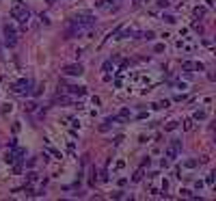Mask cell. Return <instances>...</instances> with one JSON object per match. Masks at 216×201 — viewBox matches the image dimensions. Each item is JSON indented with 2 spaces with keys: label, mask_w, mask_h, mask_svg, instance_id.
I'll list each match as a JSON object with an SVG mask.
<instances>
[{
  "label": "cell",
  "mask_w": 216,
  "mask_h": 201,
  "mask_svg": "<svg viewBox=\"0 0 216 201\" xmlns=\"http://www.w3.org/2000/svg\"><path fill=\"white\" fill-rule=\"evenodd\" d=\"M162 20H164V22H169V24H173V22H175V17L166 13V15H162Z\"/></svg>",
  "instance_id": "20"
},
{
  "label": "cell",
  "mask_w": 216,
  "mask_h": 201,
  "mask_svg": "<svg viewBox=\"0 0 216 201\" xmlns=\"http://www.w3.org/2000/svg\"><path fill=\"white\" fill-rule=\"evenodd\" d=\"M182 69H184V71H190V69H195V63H190V61H184V63H182Z\"/></svg>",
  "instance_id": "10"
},
{
  "label": "cell",
  "mask_w": 216,
  "mask_h": 201,
  "mask_svg": "<svg viewBox=\"0 0 216 201\" xmlns=\"http://www.w3.org/2000/svg\"><path fill=\"white\" fill-rule=\"evenodd\" d=\"M69 26L71 28L67 30V37H74V35H82L84 30L93 28L95 26V17L91 13H78L69 20Z\"/></svg>",
  "instance_id": "1"
},
{
  "label": "cell",
  "mask_w": 216,
  "mask_h": 201,
  "mask_svg": "<svg viewBox=\"0 0 216 201\" xmlns=\"http://www.w3.org/2000/svg\"><path fill=\"white\" fill-rule=\"evenodd\" d=\"M63 71H65L67 76H82V74H84V67L80 65V63H71V65L63 67Z\"/></svg>",
  "instance_id": "6"
},
{
  "label": "cell",
  "mask_w": 216,
  "mask_h": 201,
  "mask_svg": "<svg viewBox=\"0 0 216 201\" xmlns=\"http://www.w3.org/2000/svg\"><path fill=\"white\" fill-rule=\"evenodd\" d=\"M195 69L197 71H203V63H195Z\"/></svg>",
  "instance_id": "32"
},
{
  "label": "cell",
  "mask_w": 216,
  "mask_h": 201,
  "mask_svg": "<svg viewBox=\"0 0 216 201\" xmlns=\"http://www.w3.org/2000/svg\"><path fill=\"white\" fill-rule=\"evenodd\" d=\"M46 2H48V4H54V2H56V0H46Z\"/></svg>",
  "instance_id": "35"
},
{
  "label": "cell",
  "mask_w": 216,
  "mask_h": 201,
  "mask_svg": "<svg viewBox=\"0 0 216 201\" xmlns=\"http://www.w3.org/2000/svg\"><path fill=\"white\" fill-rule=\"evenodd\" d=\"M26 111H28V113L37 111V104H35V102H28V104H26Z\"/></svg>",
  "instance_id": "18"
},
{
  "label": "cell",
  "mask_w": 216,
  "mask_h": 201,
  "mask_svg": "<svg viewBox=\"0 0 216 201\" xmlns=\"http://www.w3.org/2000/svg\"><path fill=\"white\" fill-rule=\"evenodd\" d=\"M143 179V169H138L136 173H134V177H132V182H141Z\"/></svg>",
  "instance_id": "15"
},
{
  "label": "cell",
  "mask_w": 216,
  "mask_h": 201,
  "mask_svg": "<svg viewBox=\"0 0 216 201\" xmlns=\"http://www.w3.org/2000/svg\"><path fill=\"white\" fill-rule=\"evenodd\" d=\"M30 87H33V82L28 80V78H22V80H17L15 85H13V91L15 93H30Z\"/></svg>",
  "instance_id": "5"
},
{
  "label": "cell",
  "mask_w": 216,
  "mask_h": 201,
  "mask_svg": "<svg viewBox=\"0 0 216 201\" xmlns=\"http://www.w3.org/2000/svg\"><path fill=\"white\" fill-rule=\"evenodd\" d=\"M9 15H11L13 17V20H20L24 26L26 24H28V20H30V11H28V9H26L22 2H17V4H13V9H11V11H9Z\"/></svg>",
  "instance_id": "2"
},
{
  "label": "cell",
  "mask_w": 216,
  "mask_h": 201,
  "mask_svg": "<svg viewBox=\"0 0 216 201\" xmlns=\"http://www.w3.org/2000/svg\"><path fill=\"white\" fill-rule=\"evenodd\" d=\"M149 162H151V158H145V160H143V162H141V169H145V167H149Z\"/></svg>",
  "instance_id": "25"
},
{
  "label": "cell",
  "mask_w": 216,
  "mask_h": 201,
  "mask_svg": "<svg viewBox=\"0 0 216 201\" xmlns=\"http://www.w3.org/2000/svg\"><path fill=\"white\" fill-rule=\"evenodd\" d=\"M205 117H208V115H205L203 111H199V113H195V119H199V121H203V119H205Z\"/></svg>",
  "instance_id": "19"
},
{
  "label": "cell",
  "mask_w": 216,
  "mask_h": 201,
  "mask_svg": "<svg viewBox=\"0 0 216 201\" xmlns=\"http://www.w3.org/2000/svg\"><path fill=\"white\" fill-rule=\"evenodd\" d=\"M4 160H7V164H13V162H15V154H13V151H7V158H4Z\"/></svg>",
  "instance_id": "11"
},
{
  "label": "cell",
  "mask_w": 216,
  "mask_h": 201,
  "mask_svg": "<svg viewBox=\"0 0 216 201\" xmlns=\"http://www.w3.org/2000/svg\"><path fill=\"white\" fill-rule=\"evenodd\" d=\"M95 182H97V177H95V167H91V175H89V186H95Z\"/></svg>",
  "instance_id": "8"
},
{
  "label": "cell",
  "mask_w": 216,
  "mask_h": 201,
  "mask_svg": "<svg viewBox=\"0 0 216 201\" xmlns=\"http://www.w3.org/2000/svg\"><path fill=\"white\" fill-rule=\"evenodd\" d=\"M13 173H22V164H20V162H17L15 167H13Z\"/></svg>",
  "instance_id": "29"
},
{
  "label": "cell",
  "mask_w": 216,
  "mask_h": 201,
  "mask_svg": "<svg viewBox=\"0 0 216 201\" xmlns=\"http://www.w3.org/2000/svg\"><path fill=\"white\" fill-rule=\"evenodd\" d=\"M184 164H186V167H188V169H195V167H197V164H199V160H186Z\"/></svg>",
  "instance_id": "16"
},
{
  "label": "cell",
  "mask_w": 216,
  "mask_h": 201,
  "mask_svg": "<svg viewBox=\"0 0 216 201\" xmlns=\"http://www.w3.org/2000/svg\"><path fill=\"white\" fill-rule=\"evenodd\" d=\"M175 128H177V121H171V123H166V125H164V130H166V132H173Z\"/></svg>",
  "instance_id": "14"
},
{
  "label": "cell",
  "mask_w": 216,
  "mask_h": 201,
  "mask_svg": "<svg viewBox=\"0 0 216 201\" xmlns=\"http://www.w3.org/2000/svg\"><path fill=\"white\" fill-rule=\"evenodd\" d=\"M4 43L9 45V48H13V45L17 43V33H15V26L11 24H4Z\"/></svg>",
  "instance_id": "3"
},
{
  "label": "cell",
  "mask_w": 216,
  "mask_h": 201,
  "mask_svg": "<svg viewBox=\"0 0 216 201\" xmlns=\"http://www.w3.org/2000/svg\"><path fill=\"white\" fill-rule=\"evenodd\" d=\"M119 117H121V119H130V108H121Z\"/></svg>",
  "instance_id": "12"
},
{
  "label": "cell",
  "mask_w": 216,
  "mask_h": 201,
  "mask_svg": "<svg viewBox=\"0 0 216 201\" xmlns=\"http://www.w3.org/2000/svg\"><path fill=\"white\" fill-rule=\"evenodd\" d=\"M35 179H37V173L30 171V173H28V182H35Z\"/></svg>",
  "instance_id": "31"
},
{
  "label": "cell",
  "mask_w": 216,
  "mask_h": 201,
  "mask_svg": "<svg viewBox=\"0 0 216 201\" xmlns=\"http://www.w3.org/2000/svg\"><path fill=\"white\" fill-rule=\"evenodd\" d=\"M110 67H112V61H106L102 69H104V71H110Z\"/></svg>",
  "instance_id": "22"
},
{
  "label": "cell",
  "mask_w": 216,
  "mask_h": 201,
  "mask_svg": "<svg viewBox=\"0 0 216 201\" xmlns=\"http://www.w3.org/2000/svg\"><path fill=\"white\" fill-rule=\"evenodd\" d=\"M54 102H61V104H69V99H67V97H56Z\"/></svg>",
  "instance_id": "27"
},
{
  "label": "cell",
  "mask_w": 216,
  "mask_h": 201,
  "mask_svg": "<svg viewBox=\"0 0 216 201\" xmlns=\"http://www.w3.org/2000/svg\"><path fill=\"white\" fill-rule=\"evenodd\" d=\"M112 197H115V199H121V197H125V195H123V190H119V193H115Z\"/></svg>",
  "instance_id": "34"
},
{
  "label": "cell",
  "mask_w": 216,
  "mask_h": 201,
  "mask_svg": "<svg viewBox=\"0 0 216 201\" xmlns=\"http://www.w3.org/2000/svg\"><path fill=\"white\" fill-rule=\"evenodd\" d=\"M205 182H208L210 186H214V173H210V175H208V179H205Z\"/></svg>",
  "instance_id": "26"
},
{
  "label": "cell",
  "mask_w": 216,
  "mask_h": 201,
  "mask_svg": "<svg viewBox=\"0 0 216 201\" xmlns=\"http://www.w3.org/2000/svg\"><path fill=\"white\" fill-rule=\"evenodd\" d=\"M65 91H69L71 95H78V97H82V95L87 93V87H78V85H71V87H67Z\"/></svg>",
  "instance_id": "7"
},
{
  "label": "cell",
  "mask_w": 216,
  "mask_h": 201,
  "mask_svg": "<svg viewBox=\"0 0 216 201\" xmlns=\"http://www.w3.org/2000/svg\"><path fill=\"white\" fill-rule=\"evenodd\" d=\"M115 167H117V171H121V169L125 167V162H123V160H119V162H117V164H115Z\"/></svg>",
  "instance_id": "28"
},
{
  "label": "cell",
  "mask_w": 216,
  "mask_h": 201,
  "mask_svg": "<svg viewBox=\"0 0 216 201\" xmlns=\"http://www.w3.org/2000/svg\"><path fill=\"white\" fill-rule=\"evenodd\" d=\"M141 37H143V39H147V41H151V39L156 37V35H154V30H145V33H141Z\"/></svg>",
  "instance_id": "9"
},
{
  "label": "cell",
  "mask_w": 216,
  "mask_h": 201,
  "mask_svg": "<svg viewBox=\"0 0 216 201\" xmlns=\"http://www.w3.org/2000/svg\"><path fill=\"white\" fill-rule=\"evenodd\" d=\"M184 130H192V119H186V123H184Z\"/></svg>",
  "instance_id": "23"
},
{
  "label": "cell",
  "mask_w": 216,
  "mask_h": 201,
  "mask_svg": "<svg viewBox=\"0 0 216 201\" xmlns=\"http://www.w3.org/2000/svg\"><path fill=\"white\" fill-rule=\"evenodd\" d=\"M119 121H121V117H108V119H106V123H110V125L112 123H119Z\"/></svg>",
  "instance_id": "17"
},
{
  "label": "cell",
  "mask_w": 216,
  "mask_h": 201,
  "mask_svg": "<svg viewBox=\"0 0 216 201\" xmlns=\"http://www.w3.org/2000/svg\"><path fill=\"white\" fill-rule=\"evenodd\" d=\"M108 130H110V123H102L100 125V132H108Z\"/></svg>",
  "instance_id": "24"
},
{
  "label": "cell",
  "mask_w": 216,
  "mask_h": 201,
  "mask_svg": "<svg viewBox=\"0 0 216 201\" xmlns=\"http://www.w3.org/2000/svg\"><path fill=\"white\" fill-rule=\"evenodd\" d=\"M179 149H182V141H179V139H173V141H171V145L166 147L164 156H166L169 160H175V158H177V154H179Z\"/></svg>",
  "instance_id": "4"
},
{
  "label": "cell",
  "mask_w": 216,
  "mask_h": 201,
  "mask_svg": "<svg viewBox=\"0 0 216 201\" xmlns=\"http://www.w3.org/2000/svg\"><path fill=\"white\" fill-rule=\"evenodd\" d=\"M158 7H164L166 9L169 7V0H158Z\"/></svg>",
  "instance_id": "30"
},
{
  "label": "cell",
  "mask_w": 216,
  "mask_h": 201,
  "mask_svg": "<svg viewBox=\"0 0 216 201\" xmlns=\"http://www.w3.org/2000/svg\"><path fill=\"white\" fill-rule=\"evenodd\" d=\"M179 193H182V195H184V197H190V199H192V197H195V195H192V193H190V190H186V188H182V190H179Z\"/></svg>",
  "instance_id": "21"
},
{
  "label": "cell",
  "mask_w": 216,
  "mask_h": 201,
  "mask_svg": "<svg viewBox=\"0 0 216 201\" xmlns=\"http://www.w3.org/2000/svg\"><path fill=\"white\" fill-rule=\"evenodd\" d=\"M50 154H52V156H56V158H61V151H56V149H52V147H50Z\"/></svg>",
  "instance_id": "33"
},
{
  "label": "cell",
  "mask_w": 216,
  "mask_h": 201,
  "mask_svg": "<svg viewBox=\"0 0 216 201\" xmlns=\"http://www.w3.org/2000/svg\"><path fill=\"white\" fill-rule=\"evenodd\" d=\"M195 15H197V17H203V15H205V7H197V9H195Z\"/></svg>",
  "instance_id": "13"
}]
</instances>
